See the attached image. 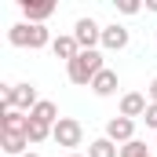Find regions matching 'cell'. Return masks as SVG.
<instances>
[{
    "mask_svg": "<svg viewBox=\"0 0 157 157\" xmlns=\"http://www.w3.org/2000/svg\"><path fill=\"white\" fill-rule=\"evenodd\" d=\"M26 128H29V117H26L22 110H4V117H0V135H26Z\"/></svg>",
    "mask_w": 157,
    "mask_h": 157,
    "instance_id": "6",
    "label": "cell"
},
{
    "mask_svg": "<svg viewBox=\"0 0 157 157\" xmlns=\"http://www.w3.org/2000/svg\"><path fill=\"white\" fill-rule=\"evenodd\" d=\"M88 157H117V146H113L110 139H95V143L88 146Z\"/></svg>",
    "mask_w": 157,
    "mask_h": 157,
    "instance_id": "14",
    "label": "cell"
},
{
    "mask_svg": "<svg viewBox=\"0 0 157 157\" xmlns=\"http://www.w3.org/2000/svg\"><path fill=\"white\" fill-rule=\"evenodd\" d=\"M22 157H40V154H22Z\"/></svg>",
    "mask_w": 157,
    "mask_h": 157,
    "instance_id": "21",
    "label": "cell"
},
{
    "mask_svg": "<svg viewBox=\"0 0 157 157\" xmlns=\"http://www.w3.org/2000/svg\"><path fill=\"white\" fill-rule=\"evenodd\" d=\"M121 157H150V150H146V143L132 139V143H124V146H121Z\"/></svg>",
    "mask_w": 157,
    "mask_h": 157,
    "instance_id": "17",
    "label": "cell"
},
{
    "mask_svg": "<svg viewBox=\"0 0 157 157\" xmlns=\"http://www.w3.org/2000/svg\"><path fill=\"white\" fill-rule=\"evenodd\" d=\"M102 48H110V51H121V48H128V29L124 26H106L102 29Z\"/></svg>",
    "mask_w": 157,
    "mask_h": 157,
    "instance_id": "10",
    "label": "cell"
},
{
    "mask_svg": "<svg viewBox=\"0 0 157 157\" xmlns=\"http://www.w3.org/2000/svg\"><path fill=\"white\" fill-rule=\"evenodd\" d=\"M106 139H110V143H132V139H135V121L113 117L106 124Z\"/></svg>",
    "mask_w": 157,
    "mask_h": 157,
    "instance_id": "7",
    "label": "cell"
},
{
    "mask_svg": "<svg viewBox=\"0 0 157 157\" xmlns=\"http://www.w3.org/2000/svg\"><path fill=\"white\" fill-rule=\"evenodd\" d=\"M7 40L15 44V48H44V44H55V40L48 37V29L44 26H33V22H18V26H11V33H7Z\"/></svg>",
    "mask_w": 157,
    "mask_h": 157,
    "instance_id": "2",
    "label": "cell"
},
{
    "mask_svg": "<svg viewBox=\"0 0 157 157\" xmlns=\"http://www.w3.org/2000/svg\"><path fill=\"white\" fill-rule=\"evenodd\" d=\"M22 15H26L33 26H44V18L55 15V4H51V0H37V4H33V0H22Z\"/></svg>",
    "mask_w": 157,
    "mask_h": 157,
    "instance_id": "8",
    "label": "cell"
},
{
    "mask_svg": "<svg viewBox=\"0 0 157 157\" xmlns=\"http://www.w3.org/2000/svg\"><path fill=\"white\" fill-rule=\"evenodd\" d=\"M37 88L33 84H4V110H37Z\"/></svg>",
    "mask_w": 157,
    "mask_h": 157,
    "instance_id": "3",
    "label": "cell"
},
{
    "mask_svg": "<svg viewBox=\"0 0 157 157\" xmlns=\"http://www.w3.org/2000/svg\"><path fill=\"white\" fill-rule=\"evenodd\" d=\"M143 117H146V128H157V102L146 106V113H143Z\"/></svg>",
    "mask_w": 157,
    "mask_h": 157,
    "instance_id": "18",
    "label": "cell"
},
{
    "mask_svg": "<svg viewBox=\"0 0 157 157\" xmlns=\"http://www.w3.org/2000/svg\"><path fill=\"white\" fill-rule=\"evenodd\" d=\"M73 40L80 44V51H95V44H102V29L95 18H77L73 26Z\"/></svg>",
    "mask_w": 157,
    "mask_h": 157,
    "instance_id": "4",
    "label": "cell"
},
{
    "mask_svg": "<svg viewBox=\"0 0 157 157\" xmlns=\"http://www.w3.org/2000/svg\"><path fill=\"white\" fill-rule=\"evenodd\" d=\"M150 99H154V102H157V77L150 80Z\"/></svg>",
    "mask_w": 157,
    "mask_h": 157,
    "instance_id": "20",
    "label": "cell"
},
{
    "mask_svg": "<svg viewBox=\"0 0 157 157\" xmlns=\"http://www.w3.org/2000/svg\"><path fill=\"white\" fill-rule=\"evenodd\" d=\"M48 135H51V128H48V124H40V121H33V117H29V128H26V139H29V143H44Z\"/></svg>",
    "mask_w": 157,
    "mask_h": 157,
    "instance_id": "16",
    "label": "cell"
},
{
    "mask_svg": "<svg viewBox=\"0 0 157 157\" xmlns=\"http://www.w3.org/2000/svg\"><path fill=\"white\" fill-rule=\"evenodd\" d=\"M70 157H80V154H70Z\"/></svg>",
    "mask_w": 157,
    "mask_h": 157,
    "instance_id": "22",
    "label": "cell"
},
{
    "mask_svg": "<svg viewBox=\"0 0 157 157\" xmlns=\"http://www.w3.org/2000/svg\"><path fill=\"white\" fill-rule=\"evenodd\" d=\"M51 51H55V59H66V66L73 62L80 55V44L73 37H55V44H51Z\"/></svg>",
    "mask_w": 157,
    "mask_h": 157,
    "instance_id": "11",
    "label": "cell"
},
{
    "mask_svg": "<svg viewBox=\"0 0 157 157\" xmlns=\"http://www.w3.org/2000/svg\"><path fill=\"white\" fill-rule=\"evenodd\" d=\"M51 139H55L59 146H80V139H84V128H80V121L62 117L55 128H51Z\"/></svg>",
    "mask_w": 157,
    "mask_h": 157,
    "instance_id": "5",
    "label": "cell"
},
{
    "mask_svg": "<svg viewBox=\"0 0 157 157\" xmlns=\"http://www.w3.org/2000/svg\"><path fill=\"white\" fill-rule=\"evenodd\" d=\"M117 11H124V15H135V11H139V4H135V0H117Z\"/></svg>",
    "mask_w": 157,
    "mask_h": 157,
    "instance_id": "19",
    "label": "cell"
},
{
    "mask_svg": "<svg viewBox=\"0 0 157 157\" xmlns=\"http://www.w3.org/2000/svg\"><path fill=\"white\" fill-rule=\"evenodd\" d=\"M91 91H95V95H102V99H106V95H113V91H117V73H113V70H102L99 77L91 80Z\"/></svg>",
    "mask_w": 157,
    "mask_h": 157,
    "instance_id": "13",
    "label": "cell"
},
{
    "mask_svg": "<svg viewBox=\"0 0 157 157\" xmlns=\"http://www.w3.org/2000/svg\"><path fill=\"white\" fill-rule=\"evenodd\" d=\"M29 117L40 121V124H48V128H55V124L62 121V117H59V110H55V102H48V99H40V102H37V110H33Z\"/></svg>",
    "mask_w": 157,
    "mask_h": 157,
    "instance_id": "12",
    "label": "cell"
},
{
    "mask_svg": "<svg viewBox=\"0 0 157 157\" xmlns=\"http://www.w3.org/2000/svg\"><path fill=\"white\" fill-rule=\"evenodd\" d=\"M146 106H150V102H146L139 91H128V95L121 99V117H128V121H132V117H143Z\"/></svg>",
    "mask_w": 157,
    "mask_h": 157,
    "instance_id": "9",
    "label": "cell"
},
{
    "mask_svg": "<svg viewBox=\"0 0 157 157\" xmlns=\"http://www.w3.org/2000/svg\"><path fill=\"white\" fill-rule=\"evenodd\" d=\"M26 135H0V146H4V154H22L26 150Z\"/></svg>",
    "mask_w": 157,
    "mask_h": 157,
    "instance_id": "15",
    "label": "cell"
},
{
    "mask_svg": "<svg viewBox=\"0 0 157 157\" xmlns=\"http://www.w3.org/2000/svg\"><path fill=\"white\" fill-rule=\"evenodd\" d=\"M102 70H106V66H102V55H99V51H80L77 59L66 66L70 80H73V84H88V88H91V80L99 77Z\"/></svg>",
    "mask_w": 157,
    "mask_h": 157,
    "instance_id": "1",
    "label": "cell"
}]
</instances>
